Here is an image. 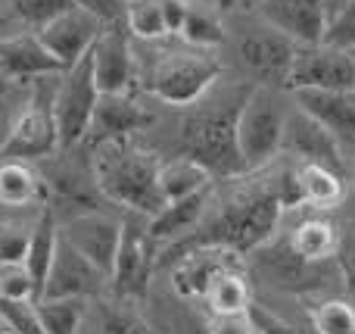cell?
<instances>
[{"instance_id": "1", "label": "cell", "mask_w": 355, "mask_h": 334, "mask_svg": "<svg viewBox=\"0 0 355 334\" xmlns=\"http://www.w3.org/2000/svg\"><path fill=\"white\" fill-rule=\"evenodd\" d=\"M287 210H293L290 169L268 172L256 185H234L221 197H215L212 191L202 222L196 225L190 241L181 244H225L237 253H250L275 235L277 222Z\"/></svg>"}, {"instance_id": "2", "label": "cell", "mask_w": 355, "mask_h": 334, "mask_svg": "<svg viewBox=\"0 0 355 334\" xmlns=\"http://www.w3.org/2000/svg\"><path fill=\"white\" fill-rule=\"evenodd\" d=\"M159 166L162 160L153 150L141 147L135 135L91 144V172L97 191L106 203L122 206L125 212L150 219L166 206L159 191Z\"/></svg>"}, {"instance_id": "3", "label": "cell", "mask_w": 355, "mask_h": 334, "mask_svg": "<svg viewBox=\"0 0 355 334\" xmlns=\"http://www.w3.org/2000/svg\"><path fill=\"white\" fill-rule=\"evenodd\" d=\"M250 87L252 85L240 91L212 94L209 103H202L200 97L196 103H190L193 110L181 122V153L200 160L215 178H237L246 172L237 141H234V122Z\"/></svg>"}, {"instance_id": "4", "label": "cell", "mask_w": 355, "mask_h": 334, "mask_svg": "<svg viewBox=\"0 0 355 334\" xmlns=\"http://www.w3.org/2000/svg\"><path fill=\"white\" fill-rule=\"evenodd\" d=\"M221 78V60L215 50L190 47L178 41L156 50L144 72V87L156 100L172 106H190L206 97Z\"/></svg>"}, {"instance_id": "5", "label": "cell", "mask_w": 355, "mask_h": 334, "mask_svg": "<svg viewBox=\"0 0 355 334\" xmlns=\"http://www.w3.org/2000/svg\"><path fill=\"white\" fill-rule=\"evenodd\" d=\"M287 112V87L262 85V81L250 87V94L240 103L237 122H234V141H237L246 172H259L281 153Z\"/></svg>"}, {"instance_id": "6", "label": "cell", "mask_w": 355, "mask_h": 334, "mask_svg": "<svg viewBox=\"0 0 355 334\" xmlns=\"http://www.w3.org/2000/svg\"><path fill=\"white\" fill-rule=\"evenodd\" d=\"M60 153V135H56L53 119V85H47V75L37 78L35 97L25 103V110L10 125L3 144H0V160H47Z\"/></svg>"}, {"instance_id": "7", "label": "cell", "mask_w": 355, "mask_h": 334, "mask_svg": "<svg viewBox=\"0 0 355 334\" xmlns=\"http://www.w3.org/2000/svg\"><path fill=\"white\" fill-rule=\"evenodd\" d=\"M97 81H94L91 50L78 62L66 66L60 72V81L53 85V119L56 135H60V150L78 147L87 135L94 106H97Z\"/></svg>"}, {"instance_id": "8", "label": "cell", "mask_w": 355, "mask_h": 334, "mask_svg": "<svg viewBox=\"0 0 355 334\" xmlns=\"http://www.w3.org/2000/svg\"><path fill=\"white\" fill-rule=\"evenodd\" d=\"M156 244L150 237L147 216L125 212L122 216V241L116 250V262L110 272V297L119 300H144L153 275Z\"/></svg>"}, {"instance_id": "9", "label": "cell", "mask_w": 355, "mask_h": 334, "mask_svg": "<svg viewBox=\"0 0 355 334\" xmlns=\"http://www.w3.org/2000/svg\"><path fill=\"white\" fill-rule=\"evenodd\" d=\"M296 47H300V44H296L293 37L277 31L275 25H268L262 16L243 19L237 28V53H240V60H243V66L250 69L262 85L287 87V72L296 56Z\"/></svg>"}, {"instance_id": "10", "label": "cell", "mask_w": 355, "mask_h": 334, "mask_svg": "<svg viewBox=\"0 0 355 334\" xmlns=\"http://www.w3.org/2000/svg\"><path fill=\"white\" fill-rule=\"evenodd\" d=\"M296 87H331V91H355V62L349 50L334 44H300L287 72V91Z\"/></svg>"}, {"instance_id": "11", "label": "cell", "mask_w": 355, "mask_h": 334, "mask_svg": "<svg viewBox=\"0 0 355 334\" xmlns=\"http://www.w3.org/2000/svg\"><path fill=\"white\" fill-rule=\"evenodd\" d=\"M172 266V287L181 300H202L215 278L231 269H243V253L225 244H181Z\"/></svg>"}, {"instance_id": "12", "label": "cell", "mask_w": 355, "mask_h": 334, "mask_svg": "<svg viewBox=\"0 0 355 334\" xmlns=\"http://www.w3.org/2000/svg\"><path fill=\"white\" fill-rule=\"evenodd\" d=\"M135 37L125 28V19L106 22L91 47V66L94 81L100 94H131L137 78V56H135Z\"/></svg>"}, {"instance_id": "13", "label": "cell", "mask_w": 355, "mask_h": 334, "mask_svg": "<svg viewBox=\"0 0 355 334\" xmlns=\"http://www.w3.org/2000/svg\"><path fill=\"white\" fill-rule=\"evenodd\" d=\"M110 291V275L100 272L85 253L72 247L66 237H56L53 262L47 269L41 297H85V300H100Z\"/></svg>"}, {"instance_id": "14", "label": "cell", "mask_w": 355, "mask_h": 334, "mask_svg": "<svg viewBox=\"0 0 355 334\" xmlns=\"http://www.w3.org/2000/svg\"><path fill=\"white\" fill-rule=\"evenodd\" d=\"M281 153L293 156L296 162H318V166H327L334 172L346 175V150L340 147V141L324 125L315 122L300 106H293L287 112L281 135Z\"/></svg>"}, {"instance_id": "15", "label": "cell", "mask_w": 355, "mask_h": 334, "mask_svg": "<svg viewBox=\"0 0 355 334\" xmlns=\"http://www.w3.org/2000/svg\"><path fill=\"white\" fill-rule=\"evenodd\" d=\"M103 25H106L103 19H97L94 12L72 3L69 10L56 12L53 19L37 25L35 35H37V41L50 50V56L66 69V66H72V62H78L81 56L94 47V41H97V35L103 31Z\"/></svg>"}, {"instance_id": "16", "label": "cell", "mask_w": 355, "mask_h": 334, "mask_svg": "<svg viewBox=\"0 0 355 334\" xmlns=\"http://www.w3.org/2000/svg\"><path fill=\"white\" fill-rule=\"evenodd\" d=\"M60 235L78 253H85L100 272L110 275L112 262H116L119 241H122V216H112L106 210L75 212L60 225Z\"/></svg>"}, {"instance_id": "17", "label": "cell", "mask_w": 355, "mask_h": 334, "mask_svg": "<svg viewBox=\"0 0 355 334\" xmlns=\"http://www.w3.org/2000/svg\"><path fill=\"white\" fill-rule=\"evenodd\" d=\"M302 112L321 122L346 153L355 150V91H331V87H296L287 91Z\"/></svg>"}, {"instance_id": "18", "label": "cell", "mask_w": 355, "mask_h": 334, "mask_svg": "<svg viewBox=\"0 0 355 334\" xmlns=\"http://www.w3.org/2000/svg\"><path fill=\"white\" fill-rule=\"evenodd\" d=\"M256 16L293 37L296 44H318L327 31V10L321 0H259Z\"/></svg>"}, {"instance_id": "19", "label": "cell", "mask_w": 355, "mask_h": 334, "mask_svg": "<svg viewBox=\"0 0 355 334\" xmlns=\"http://www.w3.org/2000/svg\"><path fill=\"white\" fill-rule=\"evenodd\" d=\"M153 122V112L141 106L131 94H100L87 125V144H100L110 137H131Z\"/></svg>"}, {"instance_id": "20", "label": "cell", "mask_w": 355, "mask_h": 334, "mask_svg": "<svg viewBox=\"0 0 355 334\" xmlns=\"http://www.w3.org/2000/svg\"><path fill=\"white\" fill-rule=\"evenodd\" d=\"M212 187H202L196 194H187L181 200H168L159 212L147 219V228H150V237H153L156 247H175V244L187 241L190 235L196 231V225L202 222L209 210V200H212Z\"/></svg>"}, {"instance_id": "21", "label": "cell", "mask_w": 355, "mask_h": 334, "mask_svg": "<svg viewBox=\"0 0 355 334\" xmlns=\"http://www.w3.org/2000/svg\"><path fill=\"white\" fill-rule=\"evenodd\" d=\"M290 187H293V210H337L343 203L346 175L334 172L318 162H296L290 169Z\"/></svg>"}, {"instance_id": "22", "label": "cell", "mask_w": 355, "mask_h": 334, "mask_svg": "<svg viewBox=\"0 0 355 334\" xmlns=\"http://www.w3.org/2000/svg\"><path fill=\"white\" fill-rule=\"evenodd\" d=\"M0 72L12 85H19V81L41 78V75H60L62 66L37 41V35H10L0 37Z\"/></svg>"}, {"instance_id": "23", "label": "cell", "mask_w": 355, "mask_h": 334, "mask_svg": "<svg viewBox=\"0 0 355 334\" xmlns=\"http://www.w3.org/2000/svg\"><path fill=\"white\" fill-rule=\"evenodd\" d=\"M340 237L343 235H340V228L331 222V219L309 216L290 228L287 250L300 262H306V266H321V262L337 260Z\"/></svg>"}, {"instance_id": "24", "label": "cell", "mask_w": 355, "mask_h": 334, "mask_svg": "<svg viewBox=\"0 0 355 334\" xmlns=\"http://www.w3.org/2000/svg\"><path fill=\"white\" fill-rule=\"evenodd\" d=\"M47 203V181L25 160H0V206Z\"/></svg>"}, {"instance_id": "25", "label": "cell", "mask_w": 355, "mask_h": 334, "mask_svg": "<svg viewBox=\"0 0 355 334\" xmlns=\"http://www.w3.org/2000/svg\"><path fill=\"white\" fill-rule=\"evenodd\" d=\"M178 41L190 44V47H202V50H215L225 44L227 28L221 22V12L215 10L212 0H190L187 12L181 19V28H178Z\"/></svg>"}, {"instance_id": "26", "label": "cell", "mask_w": 355, "mask_h": 334, "mask_svg": "<svg viewBox=\"0 0 355 334\" xmlns=\"http://www.w3.org/2000/svg\"><path fill=\"white\" fill-rule=\"evenodd\" d=\"M212 185H215V175L200 160H193L187 153H178L159 166V191L166 203L168 200L187 197V194H196L202 187H212Z\"/></svg>"}, {"instance_id": "27", "label": "cell", "mask_w": 355, "mask_h": 334, "mask_svg": "<svg viewBox=\"0 0 355 334\" xmlns=\"http://www.w3.org/2000/svg\"><path fill=\"white\" fill-rule=\"evenodd\" d=\"M206 306L209 316H246L252 306V291L250 281H246L243 269H231V272H221L218 278L209 285V291L200 300Z\"/></svg>"}, {"instance_id": "28", "label": "cell", "mask_w": 355, "mask_h": 334, "mask_svg": "<svg viewBox=\"0 0 355 334\" xmlns=\"http://www.w3.org/2000/svg\"><path fill=\"white\" fill-rule=\"evenodd\" d=\"M37 319L44 334H81L91 312V300L85 297H37Z\"/></svg>"}, {"instance_id": "29", "label": "cell", "mask_w": 355, "mask_h": 334, "mask_svg": "<svg viewBox=\"0 0 355 334\" xmlns=\"http://www.w3.org/2000/svg\"><path fill=\"white\" fill-rule=\"evenodd\" d=\"M56 237H60V225L53 219V210L44 206L37 222L31 225L28 235V250H25V266H28L31 278H35L37 291L44 287V278H47V269L53 262V250H56Z\"/></svg>"}, {"instance_id": "30", "label": "cell", "mask_w": 355, "mask_h": 334, "mask_svg": "<svg viewBox=\"0 0 355 334\" xmlns=\"http://www.w3.org/2000/svg\"><path fill=\"white\" fill-rule=\"evenodd\" d=\"M125 28L131 31V37L150 44L168 37L162 0H131V3H125Z\"/></svg>"}, {"instance_id": "31", "label": "cell", "mask_w": 355, "mask_h": 334, "mask_svg": "<svg viewBox=\"0 0 355 334\" xmlns=\"http://www.w3.org/2000/svg\"><path fill=\"white\" fill-rule=\"evenodd\" d=\"M315 334H355V300L324 297L309 306Z\"/></svg>"}, {"instance_id": "32", "label": "cell", "mask_w": 355, "mask_h": 334, "mask_svg": "<svg viewBox=\"0 0 355 334\" xmlns=\"http://www.w3.org/2000/svg\"><path fill=\"white\" fill-rule=\"evenodd\" d=\"M97 334H153V328H150L147 319L137 312L135 300L110 297L106 303H100Z\"/></svg>"}, {"instance_id": "33", "label": "cell", "mask_w": 355, "mask_h": 334, "mask_svg": "<svg viewBox=\"0 0 355 334\" xmlns=\"http://www.w3.org/2000/svg\"><path fill=\"white\" fill-rule=\"evenodd\" d=\"M37 297H41V291H37L25 262H3L0 266V300L22 303V300H37Z\"/></svg>"}, {"instance_id": "34", "label": "cell", "mask_w": 355, "mask_h": 334, "mask_svg": "<svg viewBox=\"0 0 355 334\" xmlns=\"http://www.w3.org/2000/svg\"><path fill=\"white\" fill-rule=\"evenodd\" d=\"M10 6V16H16L19 22H28V25H44L47 19H53L56 12L69 10L72 0H6Z\"/></svg>"}, {"instance_id": "35", "label": "cell", "mask_w": 355, "mask_h": 334, "mask_svg": "<svg viewBox=\"0 0 355 334\" xmlns=\"http://www.w3.org/2000/svg\"><path fill=\"white\" fill-rule=\"evenodd\" d=\"M28 235H31L28 225L0 219V266H3V262H25Z\"/></svg>"}, {"instance_id": "36", "label": "cell", "mask_w": 355, "mask_h": 334, "mask_svg": "<svg viewBox=\"0 0 355 334\" xmlns=\"http://www.w3.org/2000/svg\"><path fill=\"white\" fill-rule=\"evenodd\" d=\"M0 322L10 325L16 334H44L41 319H37L35 300H22V303H6L0 300Z\"/></svg>"}, {"instance_id": "37", "label": "cell", "mask_w": 355, "mask_h": 334, "mask_svg": "<svg viewBox=\"0 0 355 334\" xmlns=\"http://www.w3.org/2000/svg\"><path fill=\"white\" fill-rule=\"evenodd\" d=\"M324 44H334V47H343V50L355 47V0H346L331 16L324 31Z\"/></svg>"}, {"instance_id": "38", "label": "cell", "mask_w": 355, "mask_h": 334, "mask_svg": "<svg viewBox=\"0 0 355 334\" xmlns=\"http://www.w3.org/2000/svg\"><path fill=\"white\" fill-rule=\"evenodd\" d=\"M246 316H250L252 328H256L259 334H300V328H296V325H290L287 319L275 316V312L265 310V306H256V303H252Z\"/></svg>"}, {"instance_id": "39", "label": "cell", "mask_w": 355, "mask_h": 334, "mask_svg": "<svg viewBox=\"0 0 355 334\" xmlns=\"http://www.w3.org/2000/svg\"><path fill=\"white\" fill-rule=\"evenodd\" d=\"M337 262H340V275H343L346 287H349V294H352V300H355V228L349 231V235L340 237Z\"/></svg>"}, {"instance_id": "40", "label": "cell", "mask_w": 355, "mask_h": 334, "mask_svg": "<svg viewBox=\"0 0 355 334\" xmlns=\"http://www.w3.org/2000/svg\"><path fill=\"white\" fill-rule=\"evenodd\" d=\"M75 6L94 12L103 22H116V19H125V0H72Z\"/></svg>"}, {"instance_id": "41", "label": "cell", "mask_w": 355, "mask_h": 334, "mask_svg": "<svg viewBox=\"0 0 355 334\" xmlns=\"http://www.w3.org/2000/svg\"><path fill=\"white\" fill-rule=\"evenodd\" d=\"M209 334H256L250 316H215L209 322Z\"/></svg>"}, {"instance_id": "42", "label": "cell", "mask_w": 355, "mask_h": 334, "mask_svg": "<svg viewBox=\"0 0 355 334\" xmlns=\"http://www.w3.org/2000/svg\"><path fill=\"white\" fill-rule=\"evenodd\" d=\"M218 12H243L252 10V0H212Z\"/></svg>"}, {"instance_id": "43", "label": "cell", "mask_w": 355, "mask_h": 334, "mask_svg": "<svg viewBox=\"0 0 355 334\" xmlns=\"http://www.w3.org/2000/svg\"><path fill=\"white\" fill-rule=\"evenodd\" d=\"M321 3H324V10H327V22H331V16L346 3V0H321Z\"/></svg>"}, {"instance_id": "44", "label": "cell", "mask_w": 355, "mask_h": 334, "mask_svg": "<svg viewBox=\"0 0 355 334\" xmlns=\"http://www.w3.org/2000/svg\"><path fill=\"white\" fill-rule=\"evenodd\" d=\"M10 85H12V81L6 78L3 72H0V103H3V97H6V94H10Z\"/></svg>"}, {"instance_id": "45", "label": "cell", "mask_w": 355, "mask_h": 334, "mask_svg": "<svg viewBox=\"0 0 355 334\" xmlns=\"http://www.w3.org/2000/svg\"><path fill=\"white\" fill-rule=\"evenodd\" d=\"M349 181H352V191H355V150H352V169H349Z\"/></svg>"}, {"instance_id": "46", "label": "cell", "mask_w": 355, "mask_h": 334, "mask_svg": "<svg viewBox=\"0 0 355 334\" xmlns=\"http://www.w3.org/2000/svg\"><path fill=\"white\" fill-rule=\"evenodd\" d=\"M0 334H16V331H12L10 325H3V322H0Z\"/></svg>"}, {"instance_id": "47", "label": "cell", "mask_w": 355, "mask_h": 334, "mask_svg": "<svg viewBox=\"0 0 355 334\" xmlns=\"http://www.w3.org/2000/svg\"><path fill=\"white\" fill-rule=\"evenodd\" d=\"M3 22H6V16H3V10H0V28H3Z\"/></svg>"}, {"instance_id": "48", "label": "cell", "mask_w": 355, "mask_h": 334, "mask_svg": "<svg viewBox=\"0 0 355 334\" xmlns=\"http://www.w3.org/2000/svg\"><path fill=\"white\" fill-rule=\"evenodd\" d=\"M349 56H352V62H355V47H352V50H349Z\"/></svg>"}, {"instance_id": "49", "label": "cell", "mask_w": 355, "mask_h": 334, "mask_svg": "<svg viewBox=\"0 0 355 334\" xmlns=\"http://www.w3.org/2000/svg\"><path fill=\"white\" fill-rule=\"evenodd\" d=\"M256 3H259V0H252V6H256Z\"/></svg>"}, {"instance_id": "50", "label": "cell", "mask_w": 355, "mask_h": 334, "mask_svg": "<svg viewBox=\"0 0 355 334\" xmlns=\"http://www.w3.org/2000/svg\"><path fill=\"white\" fill-rule=\"evenodd\" d=\"M125 3H131V0H125Z\"/></svg>"}, {"instance_id": "51", "label": "cell", "mask_w": 355, "mask_h": 334, "mask_svg": "<svg viewBox=\"0 0 355 334\" xmlns=\"http://www.w3.org/2000/svg\"><path fill=\"white\" fill-rule=\"evenodd\" d=\"M252 331H256V328H252ZM256 334H259V331H256Z\"/></svg>"}, {"instance_id": "52", "label": "cell", "mask_w": 355, "mask_h": 334, "mask_svg": "<svg viewBox=\"0 0 355 334\" xmlns=\"http://www.w3.org/2000/svg\"><path fill=\"white\" fill-rule=\"evenodd\" d=\"M81 334H85V331H81Z\"/></svg>"}]
</instances>
